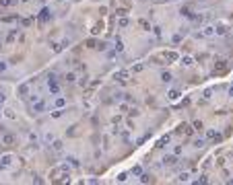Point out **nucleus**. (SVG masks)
<instances>
[{"label":"nucleus","instance_id":"nucleus-1","mask_svg":"<svg viewBox=\"0 0 233 185\" xmlns=\"http://www.w3.org/2000/svg\"><path fill=\"white\" fill-rule=\"evenodd\" d=\"M50 16H52V14H50V8H44V11L39 13V16H37V19H39L41 23H46V21H50Z\"/></svg>","mask_w":233,"mask_h":185},{"label":"nucleus","instance_id":"nucleus-2","mask_svg":"<svg viewBox=\"0 0 233 185\" xmlns=\"http://www.w3.org/2000/svg\"><path fill=\"white\" fill-rule=\"evenodd\" d=\"M11 161H13L11 156H2V158H0V171H2V169H6V167L11 165Z\"/></svg>","mask_w":233,"mask_h":185},{"label":"nucleus","instance_id":"nucleus-3","mask_svg":"<svg viewBox=\"0 0 233 185\" xmlns=\"http://www.w3.org/2000/svg\"><path fill=\"white\" fill-rule=\"evenodd\" d=\"M2 23H19V16H17V14H8V16H2Z\"/></svg>","mask_w":233,"mask_h":185},{"label":"nucleus","instance_id":"nucleus-4","mask_svg":"<svg viewBox=\"0 0 233 185\" xmlns=\"http://www.w3.org/2000/svg\"><path fill=\"white\" fill-rule=\"evenodd\" d=\"M17 0H0V6L2 8H8V6H15Z\"/></svg>","mask_w":233,"mask_h":185},{"label":"nucleus","instance_id":"nucleus-5","mask_svg":"<svg viewBox=\"0 0 233 185\" xmlns=\"http://www.w3.org/2000/svg\"><path fill=\"white\" fill-rule=\"evenodd\" d=\"M2 142H4L6 146H11V144L15 142V136H11V134H6V136H2Z\"/></svg>","mask_w":233,"mask_h":185},{"label":"nucleus","instance_id":"nucleus-6","mask_svg":"<svg viewBox=\"0 0 233 185\" xmlns=\"http://www.w3.org/2000/svg\"><path fill=\"white\" fill-rule=\"evenodd\" d=\"M48 84H50V91L56 95V93H58V84H56V80H54V78H50V82H48Z\"/></svg>","mask_w":233,"mask_h":185},{"label":"nucleus","instance_id":"nucleus-7","mask_svg":"<svg viewBox=\"0 0 233 185\" xmlns=\"http://www.w3.org/2000/svg\"><path fill=\"white\" fill-rule=\"evenodd\" d=\"M19 93H21V97L27 95V84H21V86H19Z\"/></svg>","mask_w":233,"mask_h":185},{"label":"nucleus","instance_id":"nucleus-8","mask_svg":"<svg viewBox=\"0 0 233 185\" xmlns=\"http://www.w3.org/2000/svg\"><path fill=\"white\" fill-rule=\"evenodd\" d=\"M177 97H179V91H171V93H169V99H171V101H175Z\"/></svg>","mask_w":233,"mask_h":185},{"label":"nucleus","instance_id":"nucleus-9","mask_svg":"<svg viewBox=\"0 0 233 185\" xmlns=\"http://www.w3.org/2000/svg\"><path fill=\"white\" fill-rule=\"evenodd\" d=\"M182 64H184V66H192V58H184Z\"/></svg>","mask_w":233,"mask_h":185},{"label":"nucleus","instance_id":"nucleus-10","mask_svg":"<svg viewBox=\"0 0 233 185\" xmlns=\"http://www.w3.org/2000/svg\"><path fill=\"white\" fill-rule=\"evenodd\" d=\"M6 117L8 119H15V111L13 109H6Z\"/></svg>","mask_w":233,"mask_h":185},{"label":"nucleus","instance_id":"nucleus-11","mask_svg":"<svg viewBox=\"0 0 233 185\" xmlns=\"http://www.w3.org/2000/svg\"><path fill=\"white\" fill-rule=\"evenodd\" d=\"M161 78H163V80H165V82H169V80H171V74H169V72H165V74H163Z\"/></svg>","mask_w":233,"mask_h":185},{"label":"nucleus","instance_id":"nucleus-12","mask_svg":"<svg viewBox=\"0 0 233 185\" xmlns=\"http://www.w3.org/2000/svg\"><path fill=\"white\" fill-rule=\"evenodd\" d=\"M0 72H6V62H0Z\"/></svg>","mask_w":233,"mask_h":185},{"label":"nucleus","instance_id":"nucleus-13","mask_svg":"<svg viewBox=\"0 0 233 185\" xmlns=\"http://www.w3.org/2000/svg\"><path fill=\"white\" fill-rule=\"evenodd\" d=\"M56 107H64V99H58L56 101Z\"/></svg>","mask_w":233,"mask_h":185}]
</instances>
